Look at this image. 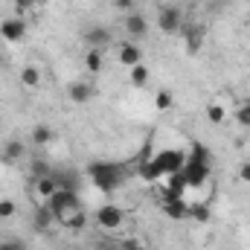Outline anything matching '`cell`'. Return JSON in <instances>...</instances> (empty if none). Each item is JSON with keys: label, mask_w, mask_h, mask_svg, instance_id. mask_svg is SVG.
Returning a JSON list of instances; mask_svg holds the SVG:
<instances>
[{"label": "cell", "mask_w": 250, "mask_h": 250, "mask_svg": "<svg viewBox=\"0 0 250 250\" xmlns=\"http://www.w3.org/2000/svg\"><path fill=\"white\" fill-rule=\"evenodd\" d=\"M154 108H157V111H169V108H172V93H169V90H157Z\"/></svg>", "instance_id": "27"}, {"label": "cell", "mask_w": 250, "mask_h": 250, "mask_svg": "<svg viewBox=\"0 0 250 250\" xmlns=\"http://www.w3.org/2000/svg\"><path fill=\"white\" fill-rule=\"evenodd\" d=\"M18 212V207H15V201H9V198H3L0 201V218H12Z\"/></svg>", "instance_id": "30"}, {"label": "cell", "mask_w": 250, "mask_h": 250, "mask_svg": "<svg viewBox=\"0 0 250 250\" xmlns=\"http://www.w3.org/2000/svg\"><path fill=\"white\" fill-rule=\"evenodd\" d=\"M236 123L242 125V128H250V102H245V105L236 111Z\"/></svg>", "instance_id": "29"}, {"label": "cell", "mask_w": 250, "mask_h": 250, "mask_svg": "<svg viewBox=\"0 0 250 250\" xmlns=\"http://www.w3.org/2000/svg\"><path fill=\"white\" fill-rule=\"evenodd\" d=\"M29 172H32V178L38 181V178H47V175H53V166H50L47 160H32Z\"/></svg>", "instance_id": "25"}, {"label": "cell", "mask_w": 250, "mask_h": 250, "mask_svg": "<svg viewBox=\"0 0 250 250\" xmlns=\"http://www.w3.org/2000/svg\"><path fill=\"white\" fill-rule=\"evenodd\" d=\"M224 117H227V114H224V108H221V105H215V102H212V105H207V120H209L212 125H221V123H224Z\"/></svg>", "instance_id": "26"}, {"label": "cell", "mask_w": 250, "mask_h": 250, "mask_svg": "<svg viewBox=\"0 0 250 250\" xmlns=\"http://www.w3.org/2000/svg\"><path fill=\"white\" fill-rule=\"evenodd\" d=\"M146 82H148V67H146V64L131 67V84H134V87H143Z\"/></svg>", "instance_id": "23"}, {"label": "cell", "mask_w": 250, "mask_h": 250, "mask_svg": "<svg viewBox=\"0 0 250 250\" xmlns=\"http://www.w3.org/2000/svg\"><path fill=\"white\" fill-rule=\"evenodd\" d=\"M181 23H184V15H181L178 6H160V12H157V26H160V32L175 35V32H181Z\"/></svg>", "instance_id": "3"}, {"label": "cell", "mask_w": 250, "mask_h": 250, "mask_svg": "<svg viewBox=\"0 0 250 250\" xmlns=\"http://www.w3.org/2000/svg\"><path fill=\"white\" fill-rule=\"evenodd\" d=\"M84 67H87V73H102V67H105V50H87V56H84Z\"/></svg>", "instance_id": "14"}, {"label": "cell", "mask_w": 250, "mask_h": 250, "mask_svg": "<svg viewBox=\"0 0 250 250\" xmlns=\"http://www.w3.org/2000/svg\"><path fill=\"white\" fill-rule=\"evenodd\" d=\"M189 215H192L195 221L207 224V221L212 218V209H209V204H192V207H189Z\"/></svg>", "instance_id": "21"}, {"label": "cell", "mask_w": 250, "mask_h": 250, "mask_svg": "<svg viewBox=\"0 0 250 250\" xmlns=\"http://www.w3.org/2000/svg\"><path fill=\"white\" fill-rule=\"evenodd\" d=\"M56 178H53V175H47V178H38V181H35V195H38V198H50V195H56Z\"/></svg>", "instance_id": "19"}, {"label": "cell", "mask_w": 250, "mask_h": 250, "mask_svg": "<svg viewBox=\"0 0 250 250\" xmlns=\"http://www.w3.org/2000/svg\"><path fill=\"white\" fill-rule=\"evenodd\" d=\"M239 178H242L245 184H250V160H248V163H242V166H239Z\"/></svg>", "instance_id": "34"}, {"label": "cell", "mask_w": 250, "mask_h": 250, "mask_svg": "<svg viewBox=\"0 0 250 250\" xmlns=\"http://www.w3.org/2000/svg\"><path fill=\"white\" fill-rule=\"evenodd\" d=\"M166 215H169V218H175V221L187 218L189 207L184 204V198H169V201H166Z\"/></svg>", "instance_id": "16"}, {"label": "cell", "mask_w": 250, "mask_h": 250, "mask_svg": "<svg viewBox=\"0 0 250 250\" xmlns=\"http://www.w3.org/2000/svg\"><path fill=\"white\" fill-rule=\"evenodd\" d=\"M189 189L187 178H184V169L181 172H175V175H169V189H166V201L169 198H184V192Z\"/></svg>", "instance_id": "12"}, {"label": "cell", "mask_w": 250, "mask_h": 250, "mask_svg": "<svg viewBox=\"0 0 250 250\" xmlns=\"http://www.w3.org/2000/svg\"><path fill=\"white\" fill-rule=\"evenodd\" d=\"M96 221H99L102 230H117V227H123L125 212L117 207V204H102L99 212H96Z\"/></svg>", "instance_id": "4"}, {"label": "cell", "mask_w": 250, "mask_h": 250, "mask_svg": "<svg viewBox=\"0 0 250 250\" xmlns=\"http://www.w3.org/2000/svg\"><path fill=\"white\" fill-rule=\"evenodd\" d=\"M47 207H50L53 218L67 230H82L87 224V212L73 189H56V195L47 198Z\"/></svg>", "instance_id": "1"}, {"label": "cell", "mask_w": 250, "mask_h": 250, "mask_svg": "<svg viewBox=\"0 0 250 250\" xmlns=\"http://www.w3.org/2000/svg\"><path fill=\"white\" fill-rule=\"evenodd\" d=\"M248 3H250V0H248Z\"/></svg>", "instance_id": "38"}, {"label": "cell", "mask_w": 250, "mask_h": 250, "mask_svg": "<svg viewBox=\"0 0 250 250\" xmlns=\"http://www.w3.org/2000/svg\"><path fill=\"white\" fill-rule=\"evenodd\" d=\"M184 178H187L189 189H201L207 184V178H209V163H192L187 160V166H184Z\"/></svg>", "instance_id": "7"}, {"label": "cell", "mask_w": 250, "mask_h": 250, "mask_svg": "<svg viewBox=\"0 0 250 250\" xmlns=\"http://www.w3.org/2000/svg\"><path fill=\"white\" fill-rule=\"evenodd\" d=\"M32 6H35V0H15V9L23 15V12H32Z\"/></svg>", "instance_id": "33"}, {"label": "cell", "mask_w": 250, "mask_h": 250, "mask_svg": "<svg viewBox=\"0 0 250 250\" xmlns=\"http://www.w3.org/2000/svg\"><path fill=\"white\" fill-rule=\"evenodd\" d=\"M154 160H157V166H160L163 175H175V172H181V169L187 166V160H184V154H181L178 148H166V151H160Z\"/></svg>", "instance_id": "5"}, {"label": "cell", "mask_w": 250, "mask_h": 250, "mask_svg": "<svg viewBox=\"0 0 250 250\" xmlns=\"http://www.w3.org/2000/svg\"><path fill=\"white\" fill-rule=\"evenodd\" d=\"M87 175H90L93 187L102 192H117L125 184V166H120V163H90Z\"/></svg>", "instance_id": "2"}, {"label": "cell", "mask_w": 250, "mask_h": 250, "mask_svg": "<svg viewBox=\"0 0 250 250\" xmlns=\"http://www.w3.org/2000/svg\"><path fill=\"white\" fill-rule=\"evenodd\" d=\"M201 41H204V29L201 26H189L187 29V53L189 56H195L201 50Z\"/></svg>", "instance_id": "17"}, {"label": "cell", "mask_w": 250, "mask_h": 250, "mask_svg": "<svg viewBox=\"0 0 250 250\" xmlns=\"http://www.w3.org/2000/svg\"><path fill=\"white\" fill-rule=\"evenodd\" d=\"M53 178H56V187L59 189H73V192H76V175H70V172H56V169H53Z\"/></svg>", "instance_id": "22"}, {"label": "cell", "mask_w": 250, "mask_h": 250, "mask_svg": "<svg viewBox=\"0 0 250 250\" xmlns=\"http://www.w3.org/2000/svg\"><path fill=\"white\" fill-rule=\"evenodd\" d=\"M84 41H87L93 50H105V47L111 44V32H108L105 26H90V29L84 32Z\"/></svg>", "instance_id": "9"}, {"label": "cell", "mask_w": 250, "mask_h": 250, "mask_svg": "<svg viewBox=\"0 0 250 250\" xmlns=\"http://www.w3.org/2000/svg\"><path fill=\"white\" fill-rule=\"evenodd\" d=\"M99 250H120V245H111V242H102V245H99Z\"/></svg>", "instance_id": "36"}, {"label": "cell", "mask_w": 250, "mask_h": 250, "mask_svg": "<svg viewBox=\"0 0 250 250\" xmlns=\"http://www.w3.org/2000/svg\"><path fill=\"white\" fill-rule=\"evenodd\" d=\"M123 26H125V35H128L134 44H137V41H143V38L148 35V21H146L143 15H137V12H128V15H125Z\"/></svg>", "instance_id": "6"}, {"label": "cell", "mask_w": 250, "mask_h": 250, "mask_svg": "<svg viewBox=\"0 0 250 250\" xmlns=\"http://www.w3.org/2000/svg\"><path fill=\"white\" fill-rule=\"evenodd\" d=\"M67 96H70V102H76V105H84V102H90V96H93V87L87 84V82H73L70 87H67Z\"/></svg>", "instance_id": "10"}, {"label": "cell", "mask_w": 250, "mask_h": 250, "mask_svg": "<svg viewBox=\"0 0 250 250\" xmlns=\"http://www.w3.org/2000/svg\"><path fill=\"white\" fill-rule=\"evenodd\" d=\"M120 250H146V248H143L137 239H123V242H120Z\"/></svg>", "instance_id": "32"}, {"label": "cell", "mask_w": 250, "mask_h": 250, "mask_svg": "<svg viewBox=\"0 0 250 250\" xmlns=\"http://www.w3.org/2000/svg\"><path fill=\"white\" fill-rule=\"evenodd\" d=\"M184 3H187V0H184Z\"/></svg>", "instance_id": "37"}, {"label": "cell", "mask_w": 250, "mask_h": 250, "mask_svg": "<svg viewBox=\"0 0 250 250\" xmlns=\"http://www.w3.org/2000/svg\"><path fill=\"white\" fill-rule=\"evenodd\" d=\"M50 221H56V218H53V212H50V207H44V209H38V212H35V224H38L41 230H44Z\"/></svg>", "instance_id": "28"}, {"label": "cell", "mask_w": 250, "mask_h": 250, "mask_svg": "<svg viewBox=\"0 0 250 250\" xmlns=\"http://www.w3.org/2000/svg\"><path fill=\"white\" fill-rule=\"evenodd\" d=\"M117 9H134V0H117Z\"/></svg>", "instance_id": "35"}, {"label": "cell", "mask_w": 250, "mask_h": 250, "mask_svg": "<svg viewBox=\"0 0 250 250\" xmlns=\"http://www.w3.org/2000/svg\"><path fill=\"white\" fill-rule=\"evenodd\" d=\"M53 140H56V134H53L50 125H35V128H32V146H47V143H53Z\"/></svg>", "instance_id": "18"}, {"label": "cell", "mask_w": 250, "mask_h": 250, "mask_svg": "<svg viewBox=\"0 0 250 250\" xmlns=\"http://www.w3.org/2000/svg\"><path fill=\"white\" fill-rule=\"evenodd\" d=\"M26 35V21L23 18H6L0 23V38L3 41H21Z\"/></svg>", "instance_id": "8"}, {"label": "cell", "mask_w": 250, "mask_h": 250, "mask_svg": "<svg viewBox=\"0 0 250 250\" xmlns=\"http://www.w3.org/2000/svg\"><path fill=\"white\" fill-rule=\"evenodd\" d=\"M0 250H26V245L21 239H3L0 242Z\"/></svg>", "instance_id": "31"}, {"label": "cell", "mask_w": 250, "mask_h": 250, "mask_svg": "<svg viewBox=\"0 0 250 250\" xmlns=\"http://www.w3.org/2000/svg\"><path fill=\"white\" fill-rule=\"evenodd\" d=\"M137 175L143 178V181H157L163 172H160V166H157V160L151 157V160H140V166H137Z\"/></svg>", "instance_id": "15"}, {"label": "cell", "mask_w": 250, "mask_h": 250, "mask_svg": "<svg viewBox=\"0 0 250 250\" xmlns=\"http://www.w3.org/2000/svg\"><path fill=\"white\" fill-rule=\"evenodd\" d=\"M120 62L125 67H137V64H143V50L134 44V41H125L123 47H120Z\"/></svg>", "instance_id": "11"}, {"label": "cell", "mask_w": 250, "mask_h": 250, "mask_svg": "<svg viewBox=\"0 0 250 250\" xmlns=\"http://www.w3.org/2000/svg\"><path fill=\"white\" fill-rule=\"evenodd\" d=\"M189 160H192V163H209V151H207V146H204V143H192Z\"/></svg>", "instance_id": "24"}, {"label": "cell", "mask_w": 250, "mask_h": 250, "mask_svg": "<svg viewBox=\"0 0 250 250\" xmlns=\"http://www.w3.org/2000/svg\"><path fill=\"white\" fill-rule=\"evenodd\" d=\"M23 154H26V146H23L21 140H9V143L3 146V163H18Z\"/></svg>", "instance_id": "13"}, {"label": "cell", "mask_w": 250, "mask_h": 250, "mask_svg": "<svg viewBox=\"0 0 250 250\" xmlns=\"http://www.w3.org/2000/svg\"><path fill=\"white\" fill-rule=\"evenodd\" d=\"M38 82H41V70L32 67V64H26V67L21 70V84H23V87H38Z\"/></svg>", "instance_id": "20"}]
</instances>
